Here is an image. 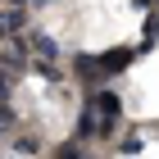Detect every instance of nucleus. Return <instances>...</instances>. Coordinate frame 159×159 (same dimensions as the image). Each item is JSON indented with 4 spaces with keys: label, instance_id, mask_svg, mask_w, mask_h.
Listing matches in <instances>:
<instances>
[{
    "label": "nucleus",
    "instance_id": "nucleus-1",
    "mask_svg": "<svg viewBox=\"0 0 159 159\" xmlns=\"http://www.w3.org/2000/svg\"><path fill=\"white\" fill-rule=\"evenodd\" d=\"M91 105H96V114H100V136H114V127L123 123V100H118V91H91Z\"/></svg>",
    "mask_w": 159,
    "mask_h": 159
},
{
    "label": "nucleus",
    "instance_id": "nucleus-2",
    "mask_svg": "<svg viewBox=\"0 0 159 159\" xmlns=\"http://www.w3.org/2000/svg\"><path fill=\"white\" fill-rule=\"evenodd\" d=\"M73 73L82 77L86 96H91V91H96V86L105 82V68H100V55H86V50H77V55H73Z\"/></svg>",
    "mask_w": 159,
    "mask_h": 159
},
{
    "label": "nucleus",
    "instance_id": "nucleus-3",
    "mask_svg": "<svg viewBox=\"0 0 159 159\" xmlns=\"http://www.w3.org/2000/svg\"><path fill=\"white\" fill-rule=\"evenodd\" d=\"M27 27V9H18V5H0V41H18Z\"/></svg>",
    "mask_w": 159,
    "mask_h": 159
},
{
    "label": "nucleus",
    "instance_id": "nucleus-4",
    "mask_svg": "<svg viewBox=\"0 0 159 159\" xmlns=\"http://www.w3.org/2000/svg\"><path fill=\"white\" fill-rule=\"evenodd\" d=\"M91 136H100V114H96V105L86 100L82 114H77V123H73V141H91Z\"/></svg>",
    "mask_w": 159,
    "mask_h": 159
},
{
    "label": "nucleus",
    "instance_id": "nucleus-5",
    "mask_svg": "<svg viewBox=\"0 0 159 159\" xmlns=\"http://www.w3.org/2000/svg\"><path fill=\"white\" fill-rule=\"evenodd\" d=\"M27 46H32V59H41V64H55V59H59V46H55L50 32H27Z\"/></svg>",
    "mask_w": 159,
    "mask_h": 159
},
{
    "label": "nucleus",
    "instance_id": "nucleus-6",
    "mask_svg": "<svg viewBox=\"0 0 159 159\" xmlns=\"http://www.w3.org/2000/svg\"><path fill=\"white\" fill-rule=\"evenodd\" d=\"M136 59V50H105V55H100V68H105V77H114V73H123V68H127V64Z\"/></svg>",
    "mask_w": 159,
    "mask_h": 159
},
{
    "label": "nucleus",
    "instance_id": "nucleus-7",
    "mask_svg": "<svg viewBox=\"0 0 159 159\" xmlns=\"http://www.w3.org/2000/svg\"><path fill=\"white\" fill-rule=\"evenodd\" d=\"M159 46V9H150V18H146V41L136 46V55H146V50H155Z\"/></svg>",
    "mask_w": 159,
    "mask_h": 159
},
{
    "label": "nucleus",
    "instance_id": "nucleus-8",
    "mask_svg": "<svg viewBox=\"0 0 159 159\" xmlns=\"http://www.w3.org/2000/svg\"><path fill=\"white\" fill-rule=\"evenodd\" d=\"M14 86H18V73L0 64V100H9V96H14Z\"/></svg>",
    "mask_w": 159,
    "mask_h": 159
},
{
    "label": "nucleus",
    "instance_id": "nucleus-9",
    "mask_svg": "<svg viewBox=\"0 0 159 159\" xmlns=\"http://www.w3.org/2000/svg\"><path fill=\"white\" fill-rule=\"evenodd\" d=\"M55 159H91V155L82 150V141H64V146L55 150Z\"/></svg>",
    "mask_w": 159,
    "mask_h": 159
},
{
    "label": "nucleus",
    "instance_id": "nucleus-10",
    "mask_svg": "<svg viewBox=\"0 0 159 159\" xmlns=\"http://www.w3.org/2000/svg\"><path fill=\"white\" fill-rule=\"evenodd\" d=\"M14 127H18V114L9 109V100H0V136H5V132H14Z\"/></svg>",
    "mask_w": 159,
    "mask_h": 159
},
{
    "label": "nucleus",
    "instance_id": "nucleus-11",
    "mask_svg": "<svg viewBox=\"0 0 159 159\" xmlns=\"http://www.w3.org/2000/svg\"><path fill=\"white\" fill-rule=\"evenodd\" d=\"M118 155L136 159V155H141V136H127V141H118Z\"/></svg>",
    "mask_w": 159,
    "mask_h": 159
},
{
    "label": "nucleus",
    "instance_id": "nucleus-12",
    "mask_svg": "<svg viewBox=\"0 0 159 159\" xmlns=\"http://www.w3.org/2000/svg\"><path fill=\"white\" fill-rule=\"evenodd\" d=\"M32 150H37L32 136H18V141H14V155H32Z\"/></svg>",
    "mask_w": 159,
    "mask_h": 159
},
{
    "label": "nucleus",
    "instance_id": "nucleus-13",
    "mask_svg": "<svg viewBox=\"0 0 159 159\" xmlns=\"http://www.w3.org/2000/svg\"><path fill=\"white\" fill-rule=\"evenodd\" d=\"M27 5H32V9H46V5H50V0H27Z\"/></svg>",
    "mask_w": 159,
    "mask_h": 159
}]
</instances>
